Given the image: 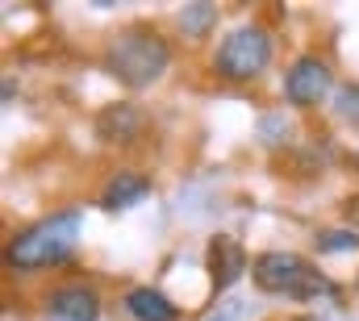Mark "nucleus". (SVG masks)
Masks as SVG:
<instances>
[{"mask_svg":"<svg viewBox=\"0 0 359 321\" xmlns=\"http://www.w3.org/2000/svg\"><path fill=\"white\" fill-rule=\"evenodd\" d=\"M80 238V213H55L29 230H21L8 246V267L17 271H38V267H55L63 263Z\"/></svg>","mask_w":359,"mask_h":321,"instance_id":"obj_1","label":"nucleus"},{"mask_svg":"<svg viewBox=\"0 0 359 321\" xmlns=\"http://www.w3.org/2000/svg\"><path fill=\"white\" fill-rule=\"evenodd\" d=\"M168 63H172V50L151 29H130L109 46V71L130 88H151L168 71Z\"/></svg>","mask_w":359,"mask_h":321,"instance_id":"obj_2","label":"nucleus"},{"mask_svg":"<svg viewBox=\"0 0 359 321\" xmlns=\"http://www.w3.org/2000/svg\"><path fill=\"white\" fill-rule=\"evenodd\" d=\"M251 275H255V284H259L264 292H271V296H297V301H305V296H318V292L326 288L322 271H313L305 259L280 254V250L259 254V259L251 263Z\"/></svg>","mask_w":359,"mask_h":321,"instance_id":"obj_3","label":"nucleus"},{"mask_svg":"<svg viewBox=\"0 0 359 321\" xmlns=\"http://www.w3.org/2000/svg\"><path fill=\"white\" fill-rule=\"evenodd\" d=\"M268 63H271V42L259 25L230 29L226 42L217 46V59H213L217 76H226V80H234V83H247V80H255V76H264Z\"/></svg>","mask_w":359,"mask_h":321,"instance_id":"obj_4","label":"nucleus"},{"mask_svg":"<svg viewBox=\"0 0 359 321\" xmlns=\"http://www.w3.org/2000/svg\"><path fill=\"white\" fill-rule=\"evenodd\" d=\"M330 83H334L330 67L322 59H301V63H292V71L284 80V92H288L292 104H318V100L330 96Z\"/></svg>","mask_w":359,"mask_h":321,"instance_id":"obj_5","label":"nucleus"},{"mask_svg":"<svg viewBox=\"0 0 359 321\" xmlns=\"http://www.w3.org/2000/svg\"><path fill=\"white\" fill-rule=\"evenodd\" d=\"M96 130H100L104 142H134V138L147 130V113H142L138 104H109V109L100 113Z\"/></svg>","mask_w":359,"mask_h":321,"instance_id":"obj_6","label":"nucleus"},{"mask_svg":"<svg viewBox=\"0 0 359 321\" xmlns=\"http://www.w3.org/2000/svg\"><path fill=\"white\" fill-rule=\"evenodd\" d=\"M209 271H213V284H217V288H230V284L247 271V254H243L238 238L217 234V238L209 242Z\"/></svg>","mask_w":359,"mask_h":321,"instance_id":"obj_7","label":"nucleus"},{"mask_svg":"<svg viewBox=\"0 0 359 321\" xmlns=\"http://www.w3.org/2000/svg\"><path fill=\"white\" fill-rule=\"evenodd\" d=\"M126 309L138 321H176L180 317V309L159 292V288H134V292L126 296Z\"/></svg>","mask_w":359,"mask_h":321,"instance_id":"obj_8","label":"nucleus"},{"mask_svg":"<svg viewBox=\"0 0 359 321\" xmlns=\"http://www.w3.org/2000/svg\"><path fill=\"white\" fill-rule=\"evenodd\" d=\"M142 196H151V184H147L142 175H117V179H109V188H104V209H130V205H138Z\"/></svg>","mask_w":359,"mask_h":321,"instance_id":"obj_9","label":"nucleus"},{"mask_svg":"<svg viewBox=\"0 0 359 321\" xmlns=\"http://www.w3.org/2000/svg\"><path fill=\"white\" fill-rule=\"evenodd\" d=\"M213 21H217V8H213V4H184V8H180V29H184L188 38L209 34Z\"/></svg>","mask_w":359,"mask_h":321,"instance_id":"obj_10","label":"nucleus"},{"mask_svg":"<svg viewBox=\"0 0 359 321\" xmlns=\"http://www.w3.org/2000/svg\"><path fill=\"white\" fill-rule=\"evenodd\" d=\"M334 109H339V117H347V121H355L359 125V83H347V88L339 92Z\"/></svg>","mask_w":359,"mask_h":321,"instance_id":"obj_11","label":"nucleus"},{"mask_svg":"<svg viewBox=\"0 0 359 321\" xmlns=\"http://www.w3.org/2000/svg\"><path fill=\"white\" fill-rule=\"evenodd\" d=\"M351 246H359V234H351V230H343V234H322V238H318V250H351Z\"/></svg>","mask_w":359,"mask_h":321,"instance_id":"obj_12","label":"nucleus"},{"mask_svg":"<svg viewBox=\"0 0 359 321\" xmlns=\"http://www.w3.org/2000/svg\"><path fill=\"white\" fill-rule=\"evenodd\" d=\"M46 321H80V317H67V313H55V309H50V313H46Z\"/></svg>","mask_w":359,"mask_h":321,"instance_id":"obj_13","label":"nucleus"},{"mask_svg":"<svg viewBox=\"0 0 359 321\" xmlns=\"http://www.w3.org/2000/svg\"><path fill=\"white\" fill-rule=\"evenodd\" d=\"M347 213H355V217H359V200H351V205H347Z\"/></svg>","mask_w":359,"mask_h":321,"instance_id":"obj_14","label":"nucleus"}]
</instances>
